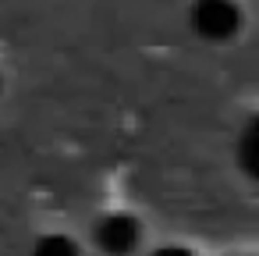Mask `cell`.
<instances>
[{"label": "cell", "mask_w": 259, "mask_h": 256, "mask_svg": "<svg viewBox=\"0 0 259 256\" xmlns=\"http://www.w3.org/2000/svg\"><path fill=\"white\" fill-rule=\"evenodd\" d=\"M238 25H241V11L234 0H195L192 4V29L209 43L231 40Z\"/></svg>", "instance_id": "cell-1"}, {"label": "cell", "mask_w": 259, "mask_h": 256, "mask_svg": "<svg viewBox=\"0 0 259 256\" xmlns=\"http://www.w3.org/2000/svg\"><path fill=\"white\" fill-rule=\"evenodd\" d=\"M96 238H100V245H103L110 256H124V252H132V249L139 245V224H135V217H128V213H110V217L100 221Z\"/></svg>", "instance_id": "cell-2"}, {"label": "cell", "mask_w": 259, "mask_h": 256, "mask_svg": "<svg viewBox=\"0 0 259 256\" xmlns=\"http://www.w3.org/2000/svg\"><path fill=\"white\" fill-rule=\"evenodd\" d=\"M32 256H78V245L68 235H43L32 249Z\"/></svg>", "instance_id": "cell-3"}, {"label": "cell", "mask_w": 259, "mask_h": 256, "mask_svg": "<svg viewBox=\"0 0 259 256\" xmlns=\"http://www.w3.org/2000/svg\"><path fill=\"white\" fill-rule=\"evenodd\" d=\"M241 167L245 174H255V121H248L241 132Z\"/></svg>", "instance_id": "cell-4"}]
</instances>
